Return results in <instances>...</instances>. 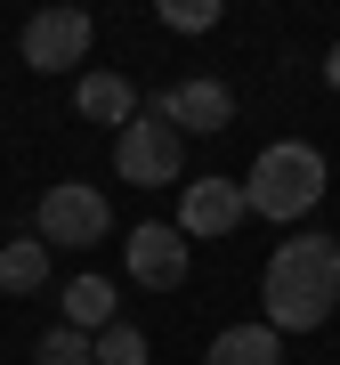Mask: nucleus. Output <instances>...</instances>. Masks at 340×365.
Here are the masks:
<instances>
[{"label":"nucleus","mask_w":340,"mask_h":365,"mask_svg":"<svg viewBox=\"0 0 340 365\" xmlns=\"http://www.w3.org/2000/svg\"><path fill=\"white\" fill-rule=\"evenodd\" d=\"M260 309H267L260 325H275V333H316L340 309V244H332L324 227H292L284 244L267 252Z\"/></svg>","instance_id":"1"},{"label":"nucleus","mask_w":340,"mask_h":365,"mask_svg":"<svg viewBox=\"0 0 340 365\" xmlns=\"http://www.w3.org/2000/svg\"><path fill=\"white\" fill-rule=\"evenodd\" d=\"M324 187H332V163L316 155L308 138H275V146H260V163H251L243 203L260 211V220H275V227H300L308 211L324 203Z\"/></svg>","instance_id":"2"},{"label":"nucleus","mask_w":340,"mask_h":365,"mask_svg":"<svg viewBox=\"0 0 340 365\" xmlns=\"http://www.w3.org/2000/svg\"><path fill=\"white\" fill-rule=\"evenodd\" d=\"M138 114L170 122L179 138H219V130H235V90H227L219 73H186V81H170V90L138 98Z\"/></svg>","instance_id":"3"},{"label":"nucleus","mask_w":340,"mask_h":365,"mask_svg":"<svg viewBox=\"0 0 340 365\" xmlns=\"http://www.w3.org/2000/svg\"><path fill=\"white\" fill-rule=\"evenodd\" d=\"M105 227H114V203H105V187H90V179L49 187L41 211H33V235L49 252H90V244H105Z\"/></svg>","instance_id":"4"},{"label":"nucleus","mask_w":340,"mask_h":365,"mask_svg":"<svg viewBox=\"0 0 340 365\" xmlns=\"http://www.w3.org/2000/svg\"><path fill=\"white\" fill-rule=\"evenodd\" d=\"M186 170V138L170 130V122H130V130H114V179L122 187H170Z\"/></svg>","instance_id":"5"},{"label":"nucleus","mask_w":340,"mask_h":365,"mask_svg":"<svg viewBox=\"0 0 340 365\" xmlns=\"http://www.w3.org/2000/svg\"><path fill=\"white\" fill-rule=\"evenodd\" d=\"M16 57L33 73H73L90 57V9H41L25 33H16Z\"/></svg>","instance_id":"6"},{"label":"nucleus","mask_w":340,"mask_h":365,"mask_svg":"<svg viewBox=\"0 0 340 365\" xmlns=\"http://www.w3.org/2000/svg\"><path fill=\"white\" fill-rule=\"evenodd\" d=\"M122 260H130V284H146V292H179L186 284V235L170 227V220H138L130 235H122Z\"/></svg>","instance_id":"7"},{"label":"nucleus","mask_w":340,"mask_h":365,"mask_svg":"<svg viewBox=\"0 0 340 365\" xmlns=\"http://www.w3.org/2000/svg\"><path fill=\"white\" fill-rule=\"evenodd\" d=\"M251 220V203H243V187L235 179H186V195H179V235L195 244V235H235Z\"/></svg>","instance_id":"8"},{"label":"nucleus","mask_w":340,"mask_h":365,"mask_svg":"<svg viewBox=\"0 0 340 365\" xmlns=\"http://www.w3.org/2000/svg\"><path fill=\"white\" fill-rule=\"evenodd\" d=\"M73 106H81V122H97V130H130V122H138V90H130L122 73H105V66L81 73Z\"/></svg>","instance_id":"9"},{"label":"nucleus","mask_w":340,"mask_h":365,"mask_svg":"<svg viewBox=\"0 0 340 365\" xmlns=\"http://www.w3.org/2000/svg\"><path fill=\"white\" fill-rule=\"evenodd\" d=\"M65 325L73 333H105L114 325V309H122V292H114V276H65Z\"/></svg>","instance_id":"10"},{"label":"nucleus","mask_w":340,"mask_h":365,"mask_svg":"<svg viewBox=\"0 0 340 365\" xmlns=\"http://www.w3.org/2000/svg\"><path fill=\"white\" fill-rule=\"evenodd\" d=\"M203 365H284V333L275 325H227L203 349Z\"/></svg>","instance_id":"11"},{"label":"nucleus","mask_w":340,"mask_h":365,"mask_svg":"<svg viewBox=\"0 0 340 365\" xmlns=\"http://www.w3.org/2000/svg\"><path fill=\"white\" fill-rule=\"evenodd\" d=\"M49 284V244L41 235H9L0 244V292H41Z\"/></svg>","instance_id":"12"},{"label":"nucleus","mask_w":340,"mask_h":365,"mask_svg":"<svg viewBox=\"0 0 340 365\" xmlns=\"http://www.w3.org/2000/svg\"><path fill=\"white\" fill-rule=\"evenodd\" d=\"M33 365H97V333H73V325H49L33 341Z\"/></svg>","instance_id":"13"},{"label":"nucleus","mask_w":340,"mask_h":365,"mask_svg":"<svg viewBox=\"0 0 340 365\" xmlns=\"http://www.w3.org/2000/svg\"><path fill=\"white\" fill-rule=\"evenodd\" d=\"M146 357H154V349H146V333H138V325H122V317L97 333V365H146Z\"/></svg>","instance_id":"14"},{"label":"nucleus","mask_w":340,"mask_h":365,"mask_svg":"<svg viewBox=\"0 0 340 365\" xmlns=\"http://www.w3.org/2000/svg\"><path fill=\"white\" fill-rule=\"evenodd\" d=\"M162 25L170 33H211L219 25V0H162Z\"/></svg>","instance_id":"15"},{"label":"nucleus","mask_w":340,"mask_h":365,"mask_svg":"<svg viewBox=\"0 0 340 365\" xmlns=\"http://www.w3.org/2000/svg\"><path fill=\"white\" fill-rule=\"evenodd\" d=\"M324 81H332V90H340V41H332V57H324Z\"/></svg>","instance_id":"16"}]
</instances>
